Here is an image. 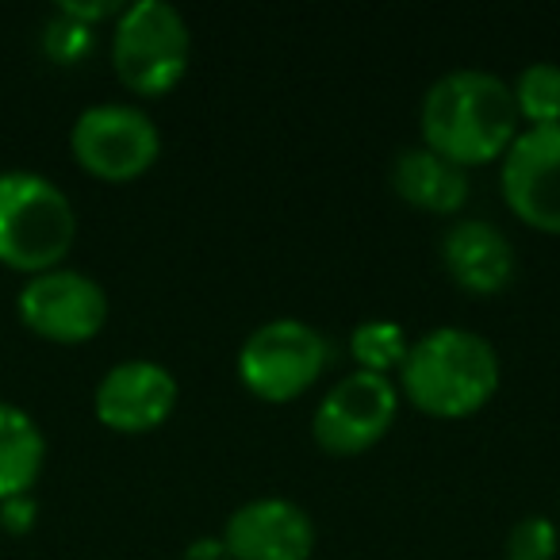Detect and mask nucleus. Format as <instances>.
<instances>
[{
  "label": "nucleus",
  "instance_id": "obj_1",
  "mask_svg": "<svg viewBox=\"0 0 560 560\" xmlns=\"http://www.w3.org/2000/svg\"><path fill=\"white\" fill-rule=\"evenodd\" d=\"M419 124L422 147L460 170L503 158L522 131L511 85L488 70H453L438 78L422 96Z\"/></svg>",
  "mask_w": 560,
  "mask_h": 560
},
{
  "label": "nucleus",
  "instance_id": "obj_2",
  "mask_svg": "<svg viewBox=\"0 0 560 560\" xmlns=\"http://www.w3.org/2000/svg\"><path fill=\"white\" fill-rule=\"evenodd\" d=\"M499 353L468 327H434L415 338L399 365V388L430 419H468L499 392Z\"/></svg>",
  "mask_w": 560,
  "mask_h": 560
},
{
  "label": "nucleus",
  "instance_id": "obj_3",
  "mask_svg": "<svg viewBox=\"0 0 560 560\" xmlns=\"http://www.w3.org/2000/svg\"><path fill=\"white\" fill-rule=\"evenodd\" d=\"M78 238L73 203L43 173H0V265L20 272L58 269Z\"/></svg>",
  "mask_w": 560,
  "mask_h": 560
},
{
  "label": "nucleus",
  "instance_id": "obj_4",
  "mask_svg": "<svg viewBox=\"0 0 560 560\" xmlns=\"http://www.w3.org/2000/svg\"><path fill=\"white\" fill-rule=\"evenodd\" d=\"M192 35L170 0H135L119 9L112 35V66L139 96H165L185 81Z\"/></svg>",
  "mask_w": 560,
  "mask_h": 560
},
{
  "label": "nucleus",
  "instance_id": "obj_5",
  "mask_svg": "<svg viewBox=\"0 0 560 560\" xmlns=\"http://www.w3.org/2000/svg\"><path fill=\"white\" fill-rule=\"evenodd\" d=\"M327 369V338L304 319H269L238 350V376L265 404L300 399Z\"/></svg>",
  "mask_w": 560,
  "mask_h": 560
},
{
  "label": "nucleus",
  "instance_id": "obj_6",
  "mask_svg": "<svg viewBox=\"0 0 560 560\" xmlns=\"http://www.w3.org/2000/svg\"><path fill=\"white\" fill-rule=\"evenodd\" d=\"M70 150L85 173L108 185H124L158 162L162 135L154 119L135 104H93L73 124Z\"/></svg>",
  "mask_w": 560,
  "mask_h": 560
},
{
  "label": "nucleus",
  "instance_id": "obj_7",
  "mask_svg": "<svg viewBox=\"0 0 560 560\" xmlns=\"http://www.w3.org/2000/svg\"><path fill=\"white\" fill-rule=\"evenodd\" d=\"M399 415V388L388 376L350 373L315 407L312 434L330 457H358L373 450Z\"/></svg>",
  "mask_w": 560,
  "mask_h": 560
},
{
  "label": "nucleus",
  "instance_id": "obj_8",
  "mask_svg": "<svg viewBox=\"0 0 560 560\" xmlns=\"http://www.w3.org/2000/svg\"><path fill=\"white\" fill-rule=\"evenodd\" d=\"M20 319L32 335L58 346H81L108 323V296L78 269H50L20 289Z\"/></svg>",
  "mask_w": 560,
  "mask_h": 560
},
{
  "label": "nucleus",
  "instance_id": "obj_9",
  "mask_svg": "<svg viewBox=\"0 0 560 560\" xmlns=\"http://www.w3.org/2000/svg\"><path fill=\"white\" fill-rule=\"evenodd\" d=\"M499 192L526 226L560 234V124L514 135L499 170Z\"/></svg>",
  "mask_w": 560,
  "mask_h": 560
},
{
  "label": "nucleus",
  "instance_id": "obj_10",
  "mask_svg": "<svg viewBox=\"0 0 560 560\" xmlns=\"http://www.w3.org/2000/svg\"><path fill=\"white\" fill-rule=\"evenodd\" d=\"M177 376L147 358L119 361L96 384V419L116 434H150L177 407Z\"/></svg>",
  "mask_w": 560,
  "mask_h": 560
},
{
  "label": "nucleus",
  "instance_id": "obj_11",
  "mask_svg": "<svg viewBox=\"0 0 560 560\" xmlns=\"http://www.w3.org/2000/svg\"><path fill=\"white\" fill-rule=\"evenodd\" d=\"M223 545L231 560H312L315 522L292 499L261 495L242 503L223 522Z\"/></svg>",
  "mask_w": 560,
  "mask_h": 560
},
{
  "label": "nucleus",
  "instance_id": "obj_12",
  "mask_svg": "<svg viewBox=\"0 0 560 560\" xmlns=\"http://www.w3.org/2000/svg\"><path fill=\"white\" fill-rule=\"evenodd\" d=\"M442 265L453 277V284L472 296H495L514 280V246L495 223L488 219H457L442 234Z\"/></svg>",
  "mask_w": 560,
  "mask_h": 560
},
{
  "label": "nucleus",
  "instance_id": "obj_13",
  "mask_svg": "<svg viewBox=\"0 0 560 560\" xmlns=\"http://www.w3.org/2000/svg\"><path fill=\"white\" fill-rule=\"evenodd\" d=\"M392 188L404 203L430 215H460L468 203V170L427 147H404L392 162Z\"/></svg>",
  "mask_w": 560,
  "mask_h": 560
},
{
  "label": "nucleus",
  "instance_id": "obj_14",
  "mask_svg": "<svg viewBox=\"0 0 560 560\" xmlns=\"http://www.w3.org/2000/svg\"><path fill=\"white\" fill-rule=\"evenodd\" d=\"M47 460V438L27 411L0 404V503L27 495Z\"/></svg>",
  "mask_w": 560,
  "mask_h": 560
},
{
  "label": "nucleus",
  "instance_id": "obj_15",
  "mask_svg": "<svg viewBox=\"0 0 560 560\" xmlns=\"http://www.w3.org/2000/svg\"><path fill=\"white\" fill-rule=\"evenodd\" d=\"M407 350H411V338L392 319H365L350 335V353L361 373L388 376L392 369H399L407 361Z\"/></svg>",
  "mask_w": 560,
  "mask_h": 560
},
{
  "label": "nucleus",
  "instance_id": "obj_16",
  "mask_svg": "<svg viewBox=\"0 0 560 560\" xmlns=\"http://www.w3.org/2000/svg\"><path fill=\"white\" fill-rule=\"evenodd\" d=\"M514 108L526 127L560 124V66L557 62H529L511 85Z\"/></svg>",
  "mask_w": 560,
  "mask_h": 560
},
{
  "label": "nucleus",
  "instance_id": "obj_17",
  "mask_svg": "<svg viewBox=\"0 0 560 560\" xmlns=\"http://www.w3.org/2000/svg\"><path fill=\"white\" fill-rule=\"evenodd\" d=\"M560 545V529L545 514H526L506 534V560H552Z\"/></svg>",
  "mask_w": 560,
  "mask_h": 560
},
{
  "label": "nucleus",
  "instance_id": "obj_18",
  "mask_svg": "<svg viewBox=\"0 0 560 560\" xmlns=\"http://www.w3.org/2000/svg\"><path fill=\"white\" fill-rule=\"evenodd\" d=\"M35 499L32 495H16V499H4L0 503V526L9 529V534H27L35 526Z\"/></svg>",
  "mask_w": 560,
  "mask_h": 560
},
{
  "label": "nucleus",
  "instance_id": "obj_19",
  "mask_svg": "<svg viewBox=\"0 0 560 560\" xmlns=\"http://www.w3.org/2000/svg\"><path fill=\"white\" fill-rule=\"evenodd\" d=\"M180 560H231V552H226L223 537H196V541H188Z\"/></svg>",
  "mask_w": 560,
  "mask_h": 560
}]
</instances>
